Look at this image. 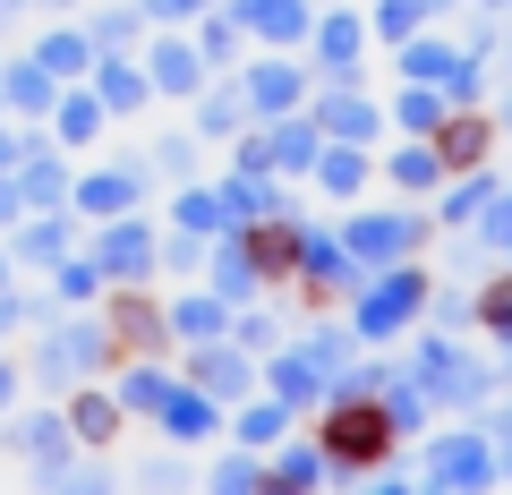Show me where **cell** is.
I'll return each instance as SVG.
<instances>
[]
</instances>
